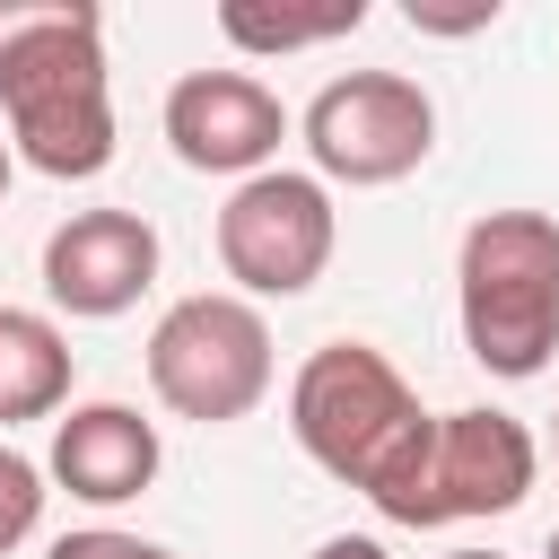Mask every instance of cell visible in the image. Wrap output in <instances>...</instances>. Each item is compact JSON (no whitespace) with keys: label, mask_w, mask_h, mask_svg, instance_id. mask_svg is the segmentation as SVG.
I'll return each instance as SVG.
<instances>
[{"label":"cell","mask_w":559,"mask_h":559,"mask_svg":"<svg viewBox=\"0 0 559 559\" xmlns=\"http://www.w3.org/2000/svg\"><path fill=\"white\" fill-rule=\"evenodd\" d=\"M157 280V227L140 210H70L44 236V297L61 314H131Z\"/></svg>","instance_id":"obj_9"},{"label":"cell","mask_w":559,"mask_h":559,"mask_svg":"<svg viewBox=\"0 0 559 559\" xmlns=\"http://www.w3.org/2000/svg\"><path fill=\"white\" fill-rule=\"evenodd\" d=\"M358 17H367L358 0H332V9H253V0H227L218 9V35L245 44V52H306V44L349 35Z\"/></svg>","instance_id":"obj_12"},{"label":"cell","mask_w":559,"mask_h":559,"mask_svg":"<svg viewBox=\"0 0 559 559\" xmlns=\"http://www.w3.org/2000/svg\"><path fill=\"white\" fill-rule=\"evenodd\" d=\"M445 559H498V550H445Z\"/></svg>","instance_id":"obj_17"},{"label":"cell","mask_w":559,"mask_h":559,"mask_svg":"<svg viewBox=\"0 0 559 559\" xmlns=\"http://www.w3.org/2000/svg\"><path fill=\"white\" fill-rule=\"evenodd\" d=\"M454 297H463V349L524 384L559 349V218L542 210H480L454 253Z\"/></svg>","instance_id":"obj_3"},{"label":"cell","mask_w":559,"mask_h":559,"mask_svg":"<svg viewBox=\"0 0 559 559\" xmlns=\"http://www.w3.org/2000/svg\"><path fill=\"white\" fill-rule=\"evenodd\" d=\"M0 192H9V140H0Z\"/></svg>","instance_id":"obj_16"},{"label":"cell","mask_w":559,"mask_h":559,"mask_svg":"<svg viewBox=\"0 0 559 559\" xmlns=\"http://www.w3.org/2000/svg\"><path fill=\"white\" fill-rule=\"evenodd\" d=\"M35 524H44V472H35L17 445H0V559H9Z\"/></svg>","instance_id":"obj_13"},{"label":"cell","mask_w":559,"mask_h":559,"mask_svg":"<svg viewBox=\"0 0 559 559\" xmlns=\"http://www.w3.org/2000/svg\"><path fill=\"white\" fill-rule=\"evenodd\" d=\"M314 559H393V550H384L376 533H332V542H323Z\"/></svg>","instance_id":"obj_15"},{"label":"cell","mask_w":559,"mask_h":559,"mask_svg":"<svg viewBox=\"0 0 559 559\" xmlns=\"http://www.w3.org/2000/svg\"><path fill=\"white\" fill-rule=\"evenodd\" d=\"M0 122L17 157L52 183H87L114 166V87L96 9L52 0L0 17Z\"/></svg>","instance_id":"obj_2"},{"label":"cell","mask_w":559,"mask_h":559,"mask_svg":"<svg viewBox=\"0 0 559 559\" xmlns=\"http://www.w3.org/2000/svg\"><path fill=\"white\" fill-rule=\"evenodd\" d=\"M542 559H559V524H550V542H542Z\"/></svg>","instance_id":"obj_18"},{"label":"cell","mask_w":559,"mask_h":559,"mask_svg":"<svg viewBox=\"0 0 559 559\" xmlns=\"http://www.w3.org/2000/svg\"><path fill=\"white\" fill-rule=\"evenodd\" d=\"M61 402H70V341H61V323H44L26 306H0V428L52 419Z\"/></svg>","instance_id":"obj_11"},{"label":"cell","mask_w":559,"mask_h":559,"mask_svg":"<svg viewBox=\"0 0 559 559\" xmlns=\"http://www.w3.org/2000/svg\"><path fill=\"white\" fill-rule=\"evenodd\" d=\"M157 419H140L131 402H79L52 428V480L87 507H122L157 480Z\"/></svg>","instance_id":"obj_10"},{"label":"cell","mask_w":559,"mask_h":559,"mask_svg":"<svg viewBox=\"0 0 559 559\" xmlns=\"http://www.w3.org/2000/svg\"><path fill=\"white\" fill-rule=\"evenodd\" d=\"M44 559H175V550H157L140 533H114V524H87V533H61Z\"/></svg>","instance_id":"obj_14"},{"label":"cell","mask_w":559,"mask_h":559,"mask_svg":"<svg viewBox=\"0 0 559 559\" xmlns=\"http://www.w3.org/2000/svg\"><path fill=\"white\" fill-rule=\"evenodd\" d=\"M148 384L175 419H201V428H227L245 419L262 393H271V323L253 297H227V288H201V297H175L148 332Z\"/></svg>","instance_id":"obj_4"},{"label":"cell","mask_w":559,"mask_h":559,"mask_svg":"<svg viewBox=\"0 0 559 559\" xmlns=\"http://www.w3.org/2000/svg\"><path fill=\"white\" fill-rule=\"evenodd\" d=\"M288 428L297 445L349 480L384 524H411V498H419V463H428V411L419 393L402 384V367L367 341H323L297 384H288Z\"/></svg>","instance_id":"obj_1"},{"label":"cell","mask_w":559,"mask_h":559,"mask_svg":"<svg viewBox=\"0 0 559 559\" xmlns=\"http://www.w3.org/2000/svg\"><path fill=\"white\" fill-rule=\"evenodd\" d=\"M437 148V105L419 79L402 70H349V79H323L314 105H306V157H314V183H402L419 157Z\"/></svg>","instance_id":"obj_5"},{"label":"cell","mask_w":559,"mask_h":559,"mask_svg":"<svg viewBox=\"0 0 559 559\" xmlns=\"http://www.w3.org/2000/svg\"><path fill=\"white\" fill-rule=\"evenodd\" d=\"M332 192L314 175H288V166H262L227 192L218 210V262L245 297H306L332 262Z\"/></svg>","instance_id":"obj_6"},{"label":"cell","mask_w":559,"mask_h":559,"mask_svg":"<svg viewBox=\"0 0 559 559\" xmlns=\"http://www.w3.org/2000/svg\"><path fill=\"white\" fill-rule=\"evenodd\" d=\"M533 472H542V454L515 411H437L411 524L428 533V524H463V515H507V507H524Z\"/></svg>","instance_id":"obj_7"},{"label":"cell","mask_w":559,"mask_h":559,"mask_svg":"<svg viewBox=\"0 0 559 559\" xmlns=\"http://www.w3.org/2000/svg\"><path fill=\"white\" fill-rule=\"evenodd\" d=\"M166 140L192 175H262L288 140V105L253 70H192L166 87Z\"/></svg>","instance_id":"obj_8"},{"label":"cell","mask_w":559,"mask_h":559,"mask_svg":"<svg viewBox=\"0 0 559 559\" xmlns=\"http://www.w3.org/2000/svg\"><path fill=\"white\" fill-rule=\"evenodd\" d=\"M550 445H559V428H550Z\"/></svg>","instance_id":"obj_19"}]
</instances>
